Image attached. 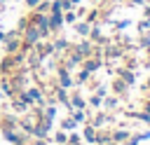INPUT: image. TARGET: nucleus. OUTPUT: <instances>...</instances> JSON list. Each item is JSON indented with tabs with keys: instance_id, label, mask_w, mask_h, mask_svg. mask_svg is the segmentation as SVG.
I'll list each match as a JSON object with an SVG mask.
<instances>
[{
	"instance_id": "nucleus-4",
	"label": "nucleus",
	"mask_w": 150,
	"mask_h": 145,
	"mask_svg": "<svg viewBox=\"0 0 150 145\" xmlns=\"http://www.w3.org/2000/svg\"><path fill=\"white\" fill-rule=\"evenodd\" d=\"M110 89H112V94H115V96H120V98L124 101V98L129 96V89H131V87H129L122 77H117V75H115V80L110 82Z\"/></svg>"
},
{
	"instance_id": "nucleus-13",
	"label": "nucleus",
	"mask_w": 150,
	"mask_h": 145,
	"mask_svg": "<svg viewBox=\"0 0 150 145\" xmlns=\"http://www.w3.org/2000/svg\"><path fill=\"white\" fill-rule=\"evenodd\" d=\"M110 119H112V117H110L108 112H103V108H98V110H96V115H94V117H91L89 122H91V124H94L96 129H101V126H103V124H108Z\"/></svg>"
},
{
	"instance_id": "nucleus-23",
	"label": "nucleus",
	"mask_w": 150,
	"mask_h": 145,
	"mask_svg": "<svg viewBox=\"0 0 150 145\" xmlns=\"http://www.w3.org/2000/svg\"><path fill=\"white\" fill-rule=\"evenodd\" d=\"M110 26H112L117 33H122V30H127V28L131 26V19H117V21L112 19V21H110Z\"/></svg>"
},
{
	"instance_id": "nucleus-32",
	"label": "nucleus",
	"mask_w": 150,
	"mask_h": 145,
	"mask_svg": "<svg viewBox=\"0 0 150 145\" xmlns=\"http://www.w3.org/2000/svg\"><path fill=\"white\" fill-rule=\"evenodd\" d=\"M52 138H30V145H49Z\"/></svg>"
},
{
	"instance_id": "nucleus-6",
	"label": "nucleus",
	"mask_w": 150,
	"mask_h": 145,
	"mask_svg": "<svg viewBox=\"0 0 150 145\" xmlns=\"http://www.w3.org/2000/svg\"><path fill=\"white\" fill-rule=\"evenodd\" d=\"M80 68H84V70H89V72H96V70H101L103 68V56H87V58H82V63H80Z\"/></svg>"
},
{
	"instance_id": "nucleus-19",
	"label": "nucleus",
	"mask_w": 150,
	"mask_h": 145,
	"mask_svg": "<svg viewBox=\"0 0 150 145\" xmlns=\"http://www.w3.org/2000/svg\"><path fill=\"white\" fill-rule=\"evenodd\" d=\"M122 115H127V117H131V119H138V122H150V112H145V110H124Z\"/></svg>"
},
{
	"instance_id": "nucleus-28",
	"label": "nucleus",
	"mask_w": 150,
	"mask_h": 145,
	"mask_svg": "<svg viewBox=\"0 0 150 145\" xmlns=\"http://www.w3.org/2000/svg\"><path fill=\"white\" fill-rule=\"evenodd\" d=\"M101 103H103V98H101V96H96V94L87 98V105H91L94 110H98V108H101Z\"/></svg>"
},
{
	"instance_id": "nucleus-10",
	"label": "nucleus",
	"mask_w": 150,
	"mask_h": 145,
	"mask_svg": "<svg viewBox=\"0 0 150 145\" xmlns=\"http://www.w3.org/2000/svg\"><path fill=\"white\" fill-rule=\"evenodd\" d=\"M115 75H117V77H122L129 87H134V84H136V75H134V70H131V68H127V65H120V68L115 70Z\"/></svg>"
},
{
	"instance_id": "nucleus-24",
	"label": "nucleus",
	"mask_w": 150,
	"mask_h": 145,
	"mask_svg": "<svg viewBox=\"0 0 150 145\" xmlns=\"http://www.w3.org/2000/svg\"><path fill=\"white\" fill-rule=\"evenodd\" d=\"M98 16H101V12H98V7H94V9H87V14H84V21L87 23H98Z\"/></svg>"
},
{
	"instance_id": "nucleus-26",
	"label": "nucleus",
	"mask_w": 150,
	"mask_h": 145,
	"mask_svg": "<svg viewBox=\"0 0 150 145\" xmlns=\"http://www.w3.org/2000/svg\"><path fill=\"white\" fill-rule=\"evenodd\" d=\"M80 143H84V140H82V133L68 131V145H80Z\"/></svg>"
},
{
	"instance_id": "nucleus-15",
	"label": "nucleus",
	"mask_w": 150,
	"mask_h": 145,
	"mask_svg": "<svg viewBox=\"0 0 150 145\" xmlns=\"http://www.w3.org/2000/svg\"><path fill=\"white\" fill-rule=\"evenodd\" d=\"M52 44H54V54H63L66 49H70V47H73V42H70V40H66V37H54V40H52Z\"/></svg>"
},
{
	"instance_id": "nucleus-21",
	"label": "nucleus",
	"mask_w": 150,
	"mask_h": 145,
	"mask_svg": "<svg viewBox=\"0 0 150 145\" xmlns=\"http://www.w3.org/2000/svg\"><path fill=\"white\" fill-rule=\"evenodd\" d=\"M61 129H63V131H75V129H80V124H77L70 115H66V117L61 119Z\"/></svg>"
},
{
	"instance_id": "nucleus-34",
	"label": "nucleus",
	"mask_w": 150,
	"mask_h": 145,
	"mask_svg": "<svg viewBox=\"0 0 150 145\" xmlns=\"http://www.w3.org/2000/svg\"><path fill=\"white\" fill-rule=\"evenodd\" d=\"M61 9H63V12H68V9H75V5H73L70 0H61Z\"/></svg>"
},
{
	"instance_id": "nucleus-39",
	"label": "nucleus",
	"mask_w": 150,
	"mask_h": 145,
	"mask_svg": "<svg viewBox=\"0 0 150 145\" xmlns=\"http://www.w3.org/2000/svg\"><path fill=\"white\" fill-rule=\"evenodd\" d=\"M145 51H148V56L143 58V68H148V70H150V47H148Z\"/></svg>"
},
{
	"instance_id": "nucleus-31",
	"label": "nucleus",
	"mask_w": 150,
	"mask_h": 145,
	"mask_svg": "<svg viewBox=\"0 0 150 145\" xmlns=\"http://www.w3.org/2000/svg\"><path fill=\"white\" fill-rule=\"evenodd\" d=\"M49 2H52V0H40L38 7H35V12H49Z\"/></svg>"
},
{
	"instance_id": "nucleus-46",
	"label": "nucleus",
	"mask_w": 150,
	"mask_h": 145,
	"mask_svg": "<svg viewBox=\"0 0 150 145\" xmlns=\"http://www.w3.org/2000/svg\"><path fill=\"white\" fill-rule=\"evenodd\" d=\"M110 2H115V5H117V2H122V0H110Z\"/></svg>"
},
{
	"instance_id": "nucleus-36",
	"label": "nucleus",
	"mask_w": 150,
	"mask_h": 145,
	"mask_svg": "<svg viewBox=\"0 0 150 145\" xmlns=\"http://www.w3.org/2000/svg\"><path fill=\"white\" fill-rule=\"evenodd\" d=\"M129 5H134V7H145L148 0H129Z\"/></svg>"
},
{
	"instance_id": "nucleus-27",
	"label": "nucleus",
	"mask_w": 150,
	"mask_h": 145,
	"mask_svg": "<svg viewBox=\"0 0 150 145\" xmlns=\"http://www.w3.org/2000/svg\"><path fill=\"white\" fill-rule=\"evenodd\" d=\"M75 21H77V14H75V9H68V12H63V23L73 26Z\"/></svg>"
},
{
	"instance_id": "nucleus-44",
	"label": "nucleus",
	"mask_w": 150,
	"mask_h": 145,
	"mask_svg": "<svg viewBox=\"0 0 150 145\" xmlns=\"http://www.w3.org/2000/svg\"><path fill=\"white\" fill-rule=\"evenodd\" d=\"M0 96H2V77H0Z\"/></svg>"
},
{
	"instance_id": "nucleus-3",
	"label": "nucleus",
	"mask_w": 150,
	"mask_h": 145,
	"mask_svg": "<svg viewBox=\"0 0 150 145\" xmlns=\"http://www.w3.org/2000/svg\"><path fill=\"white\" fill-rule=\"evenodd\" d=\"M54 70H56V84H59V87H63V89H73V87H75V77L70 75L68 68H63V65L59 63Z\"/></svg>"
},
{
	"instance_id": "nucleus-18",
	"label": "nucleus",
	"mask_w": 150,
	"mask_h": 145,
	"mask_svg": "<svg viewBox=\"0 0 150 145\" xmlns=\"http://www.w3.org/2000/svg\"><path fill=\"white\" fill-rule=\"evenodd\" d=\"M70 105L73 108H87V98L82 96V91H70Z\"/></svg>"
},
{
	"instance_id": "nucleus-20",
	"label": "nucleus",
	"mask_w": 150,
	"mask_h": 145,
	"mask_svg": "<svg viewBox=\"0 0 150 145\" xmlns=\"http://www.w3.org/2000/svg\"><path fill=\"white\" fill-rule=\"evenodd\" d=\"M150 47V35H148V30H143V33H138V37H136V49H148Z\"/></svg>"
},
{
	"instance_id": "nucleus-43",
	"label": "nucleus",
	"mask_w": 150,
	"mask_h": 145,
	"mask_svg": "<svg viewBox=\"0 0 150 145\" xmlns=\"http://www.w3.org/2000/svg\"><path fill=\"white\" fill-rule=\"evenodd\" d=\"M70 2H73V5H80V2H84V0H70Z\"/></svg>"
},
{
	"instance_id": "nucleus-37",
	"label": "nucleus",
	"mask_w": 150,
	"mask_h": 145,
	"mask_svg": "<svg viewBox=\"0 0 150 145\" xmlns=\"http://www.w3.org/2000/svg\"><path fill=\"white\" fill-rule=\"evenodd\" d=\"M141 110L150 112V98H143V101H141Z\"/></svg>"
},
{
	"instance_id": "nucleus-38",
	"label": "nucleus",
	"mask_w": 150,
	"mask_h": 145,
	"mask_svg": "<svg viewBox=\"0 0 150 145\" xmlns=\"http://www.w3.org/2000/svg\"><path fill=\"white\" fill-rule=\"evenodd\" d=\"M40 0H26V9H35Z\"/></svg>"
},
{
	"instance_id": "nucleus-7",
	"label": "nucleus",
	"mask_w": 150,
	"mask_h": 145,
	"mask_svg": "<svg viewBox=\"0 0 150 145\" xmlns=\"http://www.w3.org/2000/svg\"><path fill=\"white\" fill-rule=\"evenodd\" d=\"M47 14H49V28H52V37H54L66 26L63 23V12H47Z\"/></svg>"
},
{
	"instance_id": "nucleus-45",
	"label": "nucleus",
	"mask_w": 150,
	"mask_h": 145,
	"mask_svg": "<svg viewBox=\"0 0 150 145\" xmlns=\"http://www.w3.org/2000/svg\"><path fill=\"white\" fill-rule=\"evenodd\" d=\"M91 2H94V5H98V2H103V0H91Z\"/></svg>"
},
{
	"instance_id": "nucleus-30",
	"label": "nucleus",
	"mask_w": 150,
	"mask_h": 145,
	"mask_svg": "<svg viewBox=\"0 0 150 145\" xmlns=\"http://www.w3.org/2000/svg\"><path fill=\"white\" fill-rule=\"evenodd\" d=\"M122 58H124V65H127V68H131V70H134V68H136V63H138L134 56H127V54H124Z\"/></svg>"
},
{
	"instance_id": "nucleus-29",
	"label": "nucleus",
	"mask_w": 150,
	"mask_h": 145,
	"mask_svg": "<svg viewBox=\"0 0 150 145\" xmlns=\"http://www.w3.org/2000/svg\"><path fill=\"white\" fill-rule=\"evenodd\" d=\"M42 112L47 119H54L56 117V105H42Z\"/></svg>"
},
{
	"instance_id": "nucleus-25",
	"label": "nucleus",
	"mask_w": 150,
	"mask_h": 145,
	"mask_svg": "<svg viewBox=\"0 0 150 145\" xmlns=\"http://www.w3.org/2000/svg\"><path fill=\"white\" fill-rule=\"evenodd\" d=\"M91 75H94V72H89V70H84V68H80V72L75 75V84H87V82L91 80Z\"/></svg>"
},
{
	"instance_id": "nucleus-47",
	"label": "nucleus",
	"mask_w": 150,
	"mask_h": 145,
	"mask_svg": "<svg viewBox=\"0 0 150 145\" xmlns=\"http://www.w3.org/2000/svg\"><path fill=\"white\" fill-rule=\"evenodd\" d=\"M0 110H2V103H0Z\"/></svg>"
},
{
	"instance_id": "nucleus-9",
	"label": "nucleus",
	"mask_w": 150,
	"mask_h": 145,
	"mask_svg": "<svg viewBox=\"0 0 150 145\" xmlns=\"http://www.w3.org/2000/svg\"><path fill=\"white\" fill-rule=\"evenodd\" d=\"M94 145H115L112 143V129H96V143Z\"/></svg>"
},
{
	"instance_id": "nucleus-12",
	"label": "nucleus",
	"mask_w": 150,
	"mask_h": 145,
	"mask_svg": "<svg viewBox=\"0 0 150 145\" xmlns=\"http://www.w3.org/2000/svg\"><path fill=\"white\" fill-rule=\"evenodd\" d=\"M9 108H12L16 115H26V112L30 110V105H28V103H23V101H21V98H16V96H12V98H9Z\"/></svg>"
},
{
	"instance_id": "nucleus-41",
	"label": "nucleus",
	"mask_w": 150,
	"mask_h": 145,
	"mask_svg": "<svg viewBox=\"0 0 150 145\" xmlns=\"http://www.w3.org/2000/svg\"><path fill=\"white\" fill-rule=\"evenodd\" d=\"M5 37H7V30H0V44L5 42Z\"/></svg>"
},
{
	"instance_id": "nucleus-17",
	"label": "nucleus",
	"mask_w": 150,
	"mask_h": 145,
	"mask_svg": "<svg viewBox=\"0 0 150 145\" xmlns=\"http://www.w3.org/2000/svg\"><path fill=\"white\" fill-rule=\"evenodd\" d=\"M73 28H75V33H77L80 37H87V35H89V30H91V23H87L84 19H82V21L77 19V21L73 23Z\"/></svg>"
},
{
	"instance_id": "nucleus-42",
	"label": "nucleus",
	"mask_w": 150,
	"mask_h": 145,
	"mask_svg": "<svg viewBox=\"0 0 150 145\" xmlns=\"http://www.w3.org/2000/svg\"><path fill=\"white\" fill-rule=\"evenodd\" d=\"M143 89H148V91H150V75H148V80L143 82Z\"/></svg>"
},
{
	"instance_id": "nucleus-22",
	"label": "nucleus",
	"mask_w": 150,
	"mask_h": 145,
	"mask_svg": "<svg viewBox=\"0 0 150 145\" xmlns=\"http://www.w3.org/2000/svg\"><path fill=\"white\" fill-rule=\"evenodd\" d=\"M52 143H54V145H66V143H68V131H63V129L54 131V136H52Z\"/></svg>"
},
{
	"instance_id": "nucleus-11",
	"label": "nucleus",
	"mask_w": 150,
	"mask_h": 145,
	"mask_svg": "<svg viewBox=\"0 0 150 145\" xmlns=\"http://www.w3.org/2000/svg\"><path fill=\"white\" fill-rule=\"evenodd\" d=\"M26 91H28V96L33 98V103H35V105H45V94H42V89H40L38 84L26 87Z\"/></svg>"
},
{
	"instance_id": "nucleus-35",
	"label": "nucleus",
	"mask_w": 150,
	"mask_h": 145,
	"mask_svg": "<svg viewBox=\"0 0 150 145\" xmlns=\"http://www.w3.org/2000/svg\"><path fill=\"white\" fill-rule=\"evenodd\" d=\"M138 140H141V143L150 140V129H148V131H143V133H138Z\"/></svg>"
},
{
	"instance_id": "nucleus-48",
	"label": "nucleus",
	"mask_w": 150,
	"mask_h": 145,
	"mask_svg": "<svg viewBox=\"0 0 150 145\" xmlns=\"http://www.w3.org/2000/svg\"><path fill=\"white\" fill-rule=\"evenodd\" d=\"M0 58H2V51H0Z\"/></svg>"
},
{
	"instance_id": "nucleus-33",
	"label": "nucleus",
	"mask_w": 150,
	"mask_h": 145,
	"mask_svg": "<svg viewBox=\"0 0 150 145\" xmlns=\"http://www.w3.org/2000/svg\"><path fill=\"white\" fill-rule=\"evenodd\" d=\"M136 28H138V33H143V30H148V28H150V21H148V19H143V21H138V23H136Z\"/></svg>"
},
{
	"instance_id": "nucleus-14",
	"label": "nucleus",
	"mask_w": 150,
	"mask_h": 145,
	"mask_svg": "<svg viewBox=\"0 0 150 145\" xmlns=\"http://www.w3.org/2000/svg\"><path fill=\"white\" fill-rule=\"evenodd\" d=\"M129 136H131V131H129L127 126H117V129H112V143H115V145L124 143Z\"/></svg>"
},
{
	"instance_id": "nucleus-16",
	"label": "nucleus",
	"mask_w": 150,
	"mask_h": 145,
	"mask_svg": "<svg viewBox=\"0 0 150 145\" xmlns=\"http://www.w3.org/2000/svg\"><path fill=\"white\" fill-rule=\"evenodd\" d=\"M120 103H122V98L112 94V96H103L101 108H103V110H115V108H120Z\"/></svg>"
},
{
	"instance_id": "nucleus-40",
	"label": "nucleus",
	"mask_w": 150,
	"mask_h": 145,
	"mask_svg": "<svg viewBox=\"0 0 150 145\" xmlns=\"http://www.w3.org/2000/svg\"><path fill=\"white\" fill-rule=\"evenodd\" d=\"M143 12H145V19H148V21H150V2H148V5H145V7H143Z\"/></svg>"
},
{
	"instance_id": "nucleus-1",
	"label": "nucleus",
	"mask_w": 150,
	"mask_h": 145,
	"mask_svg": "<svg viewBox=\"0 0 150 145\" xmlns=\"http://www.w3.org/2000/svg\"><path fill=\"white\" fill-rule=\"evenodd\" d=\"M42 40V33H40V28L33 23V21H26V26L21 28V49L23 51H28V49H33L38 42Z\"/></svg>"
},
{
	"instance_id": "nucleus-50",
	"label": "nucleus",
	"mask_w": 150,
	"mask_h": 145,
	"mask_svg": "<svg viewBox=\"0 0 150 145\" xmlns=\"http://www.w3.org/2000/svg\"><path fill=\"white\" fill-rule=\"evenodd\" d=\"M148 2H150V0H148Z\"/></svg>"
},
{
	"instance_id": "nucleus-8",
	"label": "nucleus",
	"mask_w": 150,
	"mask_h": 145,
	"mask_svg": "<svg viewBox=\"0 0 150 145\" xmlns=\"http://www.w3.org/2000/svg\"><path fill=\"white\" fill-rule=\"evenodd\" d=\"M80 133H82V140H84L87 145H94V143H96V126H94L91 122H84L82 129H80Z\"/></svg>"
},
{
	"instance_id": "nucleus-2",
	"label": "nucleus",
	"mask_w": 150,
	"mask_h": 145,
	"mask_svg": "<svg viewBox=\"0 0 150 145\" xmlns=\"http://www.w3.org/2000/svg\"><path fill=\"white\" fill-rule=\"evenodd\" d=\"M28 21H33V23L40 28L42 37H52V28H49V14H47V12H35V9H28Z\"/></svg>"
},
{
	"instance_id": "nucleus-5",
	"label": "nucleus",
	"mask_w": 150,
	"mask_h": 145,
	"mask_svg": "<svg viewBox=\"0 0 150 145\" xmlns=\"http://www.w3.org/2000/svg\"><path fill=\"white\" fill-rule=\"evenodd\" d=\"M87 37H89V40H91V42H94V44H96V47H103V44H105V42H110V40H108V37H105V35H103V28H101V23H94V26H91V30H89V35H87Z\"/></svg>"
},
{
	"instance_id": "nucleus-49",
	"label": "nucleus",
	"mask_w": 150,
	"mask_h": 145,
	"mask_svg": "<svg viewBox=\"0 0 150 145\" xmlns=\"http://www.w3.org/2000/svg\"><path fill=\"white\" fill-rule=\"evenodd\" d=\"M148 35H150V28H148Z\"/></svg>"
}]
</instances>
